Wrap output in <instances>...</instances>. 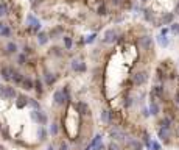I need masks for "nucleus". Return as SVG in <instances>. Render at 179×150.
Returning a JSON list of instances; mask_svg holds the SVG:
<instances>
[{
  "mask_svg": "<svg viewBox=\"0 0 179 150\" xmlns=\"http://www.w3.org/2000/svg\"><path fill=\"white\" fill-rule=\"evenodd\" d=\"M0 96H2V99H5V100H13V99L17 97V92H16V89L13 86L2 85L0 86Z\"/></svg>",
  "mask_w": 179,
  "mask_h": 150,
  "instance_id": "nucleus-1",
  "label": "nucleus"
},
{
  "mask_svg": "<svg viewBox=\"0 0 179 150\" xmlns=\"http://www.w3.org/2000/svg\"><path fill=\"white\" fill-rule=\"evenodd\" d=\"M131 81H132L134 86H142V85H145V83L148 81V72H146V70H139V72H135V74L132 75Z\"/></svg>",
  "mask_w": 179,
  "mask_h": 150,
  "instance_id": "nucleus-2",
  "label": "nucleus"
},
{
  "mask_svg": "<svg viewBox=\"0 0 179 150\" xmlns=\"http://www.w3.org/2000/svg\"><path fill=\"white\" fill-rule=\"evenodd\" d=\"M118 31L115 28H109V30H106L105 31V35H103V42H106V44H114L117 39H118Z\"/></svg>",
  "mask_w": 179,
  "mask_h": 150,
  "instance_id": "nucleus-3",
  "label": "nucleus"
},
{
  "mask_svg": "<svg viewBox=\"0 0 179 150\" xmlns=\"http://www.w3.org/2000/svg\"><path fill=\"white\" fill-rule=\"evenodd\" d=\"M109 136L112 138L114 141H120V142H126L128 141L126 133H125L123 130H120V128H112L109 131Z\"/></svg>",
  "mask_w": 179,
  "mask_h": 150,
  "instance_id": "nucleus-4",
  "label": "nucleus"
},
{
  "mask_svg": "<svg viewBox=\"0 0 179 150\" xmlns=\"http://www.w3.org/2000/svg\"><path fill=\"white\" fill-rule=\"evenodd\" d=\"M31 117H33V120H36L39 125H47V122H48V117L45 116V113H42L41 109L31 111Z\"/></svg>",
  "mask_w": 179,
  "mask_h": 150,
  "instance_id": "nucleus-5",
  "label": "nucleus"
},
{
  "mask_svg": "<svg viewBox=\"0 0 179 150\" xmlns=\"http://www.w3.org/2000/svg\"><path fill=\"white\" fill-rule=\"evenodd\" d=\"M157 138H159L164 144H170V141H171V130L157 127Z\"/></svg>",
  "mask_w": 179,
  "mask_h": 150,
  "instance_id": "nucleus-6",
  "label": "nucleus"
},
{
  "mask_svg": "<svg viewBox=\"0 0 179 150\" xmlns=\"http://www.w3.org/2000/svg\"><path fill=\"white\" fill-rule=\"evenodd\" d=\"M14 67L11 66H3L2 69H0V75H2V78L5 81H13V75H14Z\"/></svg>",
  "mask_w": 179,
  "mask_h": 150,
  "instance_id": "nucleus-7",
  "label": "nucleus"
},
{
  "mask_svg": "<svg viewBox=\"0 0 179 150\" xmlns=\"http://www.w3.org/2000/svg\"><path fill=\"white\" fill-rule=\"evenodd\" d=\"M26 22L30 24L28 28H30L31 31H37V33L41 31V27H42V25H41V22L37 20L33 14H28V16H26Z\"/></svg>",
  "mask_w": 179,
  "mask_h": 150,
  "instance_id": "nucleus-8",
  "label": "nucleus"
},
{
  "mask_svg": "<svg viewBox=\"0 0 179 150\" xmlns=\"http://www.w3.org/2000/svg\"><path fill=\"white\" fill-rule=\"evenodd\" d=\"M73 108L77 109V113H79L81 116H87V114H90L89 105L86 103V102H83V100H79V102L75 103V105H73Z\"/></svg>",
  "mask_w": 179,
  "mask_h": 150,
  "instance_id": "nucleus-9",
  "label": "nucleus"
},
{
  "mask_svg": "<svg viewBox=\"0 0 179 150\" xmlns=\"http://www.w3.org/2000/svg\"><path fill=\"white\" fill-rule=\"evenodd\" d=\"M70 66H72V70L77 72V74H84L86 69H87V67H86V64L81 59H72Z\"/></svg>",
  "mask_w": 179,
  "mask_h": 150,
  "instance_id": "nucleus-10",
  "label": "nucleus"
},
{
  "mask_svg": "<svg viewBox=\"0 0 179 150\" xmlns=\"http://www.w3.org/2000/svg\"><path fill=\"white\" fill-rule=\"evenodd\" d=\"M165 96V89L162 85H154L153 89H151V99L156 100V99H164Z\"/></svg>",
  "mask_w": 179,
  "mask_h": 150,
  "instance_id": "nucleus-11",
  "label": "nucleus"
},
{
  "mask_svg": "<svg viewBox=\"0 0 179 150\" xmlns=\"http://www.w3.org/2000/svg\"><path fill=\"white\" fill-rule=\"evenodd\" d=\"M139 44L143 50H151L153 49V38L151 36H142L139 39Z\"/></svg>",
  "mask_w": 179,
  "mask_h": 150,
  "instance_id": "nucleus-12",
  "label": "nucleus"
},
{
  "mask_svg": "<svg viewBox=\"0 0 179 150\" xmlns=\"http://www.w3.org/2000/svg\"><path fill=\"white\" fill-rule=\"evenodd\" d=\"M157 125H159L160 128H168V130H171V127H173V117H170V116H164V117L159 119Z\"/></svg>",
  "mask_w": 179,
  "mask_h": 150,
  "instance_id": "nucleus-13",
  "label": "nucleus"
},
{
  "mask_svg": "<svg viewBox=\"0 0 179 150\" xmlns=\"http://www.w3.org/2000/svg\"><path fill=\"white\" fill-rule=\"evenodd\" d=\"M126 146L129 150H143V144L140 142L139 139H128Z\"/></svg>",
  "mask_w": 179,
  "mask_h": 150,
  "instance_id": "nucleus-14",
  "label": "nucleus"
},
{
  "mask_svg": "<svg viewBox=\"0 0 179 150\" xmlns=\"http://www.w3.org/2000/svg\"><path fill=\"white\" fill-rule=\"evenodd\" d=\"M53 100H55V103L56 105H66V97H64V92L62 89H58L55 91V94H53Z\"/></svg>",
  "mask_w": 179,
  "mask_h": 150,
  "instance_id": "nucleus-15",
  "label": "nucleus"
},
{
  "mask_svg": "<svg viewBox=\"0 0 179 150\" xmlns=\"http://www.w3.org/2000/svg\"><path fill=\"white\" fill-rule=\"evenodd\" d=\"M148 111H150V116H159V113H160L159 103H157L156 100L151 99V100H150V108H148Z\"/></svg>",
  "mask_w": 179,
  "mask_h": 150,
  "instance_id": "nucleus-16",
  "label": "nucleus"
},
{
  "mask_svg": "<svg viewBox=\"0 0 179 150\" xmlns=\"http://www.w3.org/2000/svg\"><path fill=\"white\" fill-rule=\"evenodd\" d=\"M100 117H101V120H103V124H106V125L112 124V113H111V111L103 109L101 114H100Z\"/></svg>",
  "mask_w": 179,
  "mask_h": 150,
  "instance_id": "nucleus-17",
  "label": "nucleus"
},
{
  "mask_svg": "<svg viewBox=\"0 0 179 150\" xmlns=\"http://www.w3.org/2000/svg\"><path fill=\"white\" fill-rule=\"evenodd\" d=\"M22 86H24V89H25V91H31V89H34V80H33V78H30V77H24V80H22Z\"/></svg>",
  "mask_w": 179,
  "mask_h": 150,
  "instance_id": "nucleus-18",
  "label": "nucleus"
},
{
  "mask_svg": "<svg viewBox=\"0 0 179 150\" xmlns=\"http://www.w3.org/2000/svg\"><path fill=\"white\" fill-rule=\"evenodd\" d=\"M0 36L2 38H9L11 36V30H9V27L6 24H3V22H0Z\"/></svg>",
  "mask_w": 179,
  "mask_h": 150,
  "instance_id": "nucleus-19",
  "label": "nucleus"
},
{
  "mask_svg": "<svg viewBox=\"0 0 179 150\" xmlns=\"http://www.w3.org/2000/svg\"><path fill=\"white\" fill-rule=\"evenodd\" d=\"M173 19H175V13H165L160 17V24L162 25H168V24H171L173 22Z\"/></svg>",
  "mask_w": 179,
  "mask_h": 150,
  "instance_id": "nucleus-20",
  "label": "nucleus"
},
{
  "mask_svg": "<svg viewBox=\"0 0 179 150\" xmlns=\"http://www.w3.org/2000/svg\"><path fill=\"white\" fill-rule=\"evenodd\" d=\"M101 138H103L101 135H95V136H94V139H92V141L89 142V146L86 147V150H92L94 147L98 146V144H101Z\"/></svg>",
  "mask_w": 179,
  "mask_h": 150,
  "instance_id": "nucleus-21",
  "label": "nucleus"
},
{
  "mask_svg": "<svg viewBox=\"0 0 179 150\" xmlns=\"http://www.w3.org/2000/svg\"><path fill=\"white\" fill-rule=\"evenodd\" d=\"M37 42H39V46H45L48 42V35L45 31H39L37 33Z\"/></svg>",
  "mask_w": 179,
  "mask_h": 150,
  "instance_id": "nucleus-22",
  "label": "nucleus"
},
{
  "mask_svg": "<svg viewBox=\"0 0 179 150\" xmlns=\"http://www.w3.org/2000/svg\"><path fill=\"white\" fill-rule=\"evenodd\" d=\"M30 102V99H26L25 96H17V100H16V105H17V108H24L26 107Z\"/></svg>",
  "mask_w": 179,
  "mask_h": 150,
  "instance_id": "nucleus-23",
  "label": "nucleus"
},
{
  "mask_svg": "<svg viewBox=\"0 0 179 150\" xmlns=\"http://www.w3.org/2000/svg\"><path fill=\"white\" fill-rule=\"evenodd\" d=\"M55 81H56V75L55 74H50V72H45V83H47V85L52 86Z\"/></svg>",
  "mask_w": 179,
  "mask_h": 150,
  "instance_id": "nucleus-24",
  "label": "nucleus"
},
{
  "mask_svg": "<svg viewBox=\"0 0 179 150\" xmlns=\"http://www.w3.org/2000/svg\"><path fill=\"white\" fill-rule=\"evenodd\" d=\"M5 49H6V53H17L19 47H17V44H16V42H8Z\"/></svg>",
  "mask_w": 179,
  "mask_h": 150,
  "instance_id": "nucleus-25",
  "label": "nucleus"
},
{
  "mask_svg": "<svg viewBox=\"0 0 179 150\" xmlns=\"http://www.w3.org/2000/svg\"><path fill=\"white\" fill-rule=\"evenodd\" d=\"M22 80H24V75L20 74L19 70H14V75H13V81L16 85H22Z\"/></svg>",
  "mask_w": 179,
  "mask_h": 150,
  "instance_id": "nucleus-26",
  "label": "nucleus"
},
{
  "mask_svg": "<svg viewBox=\"0 0 179 150\" xmlns=\"http://www.w3.org/2000/svg\"><path fill=\"white\" fill-rule=\"evenodd\" d=\"M157 42H159V46H160V47H167L168 44H170L168 38L164 36V35H159V36H157Z\"/></svg>",
  "mask_w": 179,
  "mask_h": 150,
  "instance_id": "nucleus-27",
  "label": "nucleus"
},
{
  "mask_svg": "<svg viewBox=\"0 0 179 150\" xmlns=\"http://www.w3.org/2000/svg\"><path fill=\"white\" fill-rule=\"evenodd\" d=\"M62 41H64V47H66V50H70V49H72L73 42H72V39H70L69 36H62Z\"/></svg>",
  "mask_w": 179,
  "mask_h": 150,
  "instance_id": "nucleus-28",
  "label": "nucleus"
},
{
  "mask_svg": "<svg viewBox=\"0 0 179 150\" xmlns=\"http://www.w3.org/2000/svg\"><path fill=\"white\" fill-rule=\"evenodd\" d=\"M34 89H36V92L39 94V96L44 92V88H42V81H41V80H36V81H34Z\"/></svg>",
  "mask_w": 179,
  "mask_h": 150,
  "instance_id": "nucleus-29",
  "label": "nucleus"
},
{
  "mask_svg": "<svg viewBox=\"0 0 179 150\" xmlns=\"http://www.w3.org/2000/svg\"><path fill=\"white\" fill-rule=\"evenodd\" d=\"M8 14V5L5 2H0V16H5Z\"/></svg>",
  "mask_w": 179,
  "mask_h": 150,
  "instance_id": "nucleus-30",
  "label": "nucleus"
},
{
  "mask_svg": "<svg viewBox=\"0 0 179 150\" xmlns=\"http://www.w3.org/2000/svg\"><path fill=\"white\" fill-rule=\"evenodd\" d=\"M143 17H145V20L151 22V20H153V11H151V9H145L143 11Z\"/></svg>",
  "mask_w": 179,
  "mask_h": 150,
  "instance_id": "nucleus-31",
  "label": "nucleus"
},
{
  "mask_svg": "<svg viewBox=\"0 0 179 150\" xmlns=\"http://www.w3.org/2000/svg\"><path fill=\"white\" fill-rule=\"evenodd\" d=\"M17 64H19V66L26 64V55H25V53H20L19 57H17Z\"/></svg>",
  "mask_w": 179,
  "mask_h": 150,
  "instance_id": "nucleus-32",
  "label": "nucleus"
},
{
  "mask_svg": "<svg viewBox=\"0 0 179 150\" xmlns=\"http://www.w3.org/2000/svg\"><path fill=\"white\" fill-rule=\"evenodd\" d=\"M39 139L41 141H45L47 139V131L44 127H39Z\"/></svg>",
  "mask_w": 179,
  "mask_h": 150,
  "instance_id": "nucleus-33",
  "label": "nucleus"
},
{
  "mask_svg": "<svg viewBox=\"0 0 179 150\" xmlns=\"http://www.w3.org/2000/svg\"><path fill=\"white\" fill-rule=\"evenodd\" d=\"M97 13H98L100 16H106V14H107V8H106V5H100L98 9H97Z\"/></svg>",
  "mask_w": 179,
  "mask_h": 150,
  "instance_id": "nucleus-34",
  "label": "nucleus"
},
{
  "mask_svg": "<svg viewBox=\"0 0 179 150\" xmlns=\"http://www.w3.org/2000/svg\"><path fill=\"white\" fill-rule=\"evenodd\" d=\"M62 92H64V97H66V102H70V91H69V86H64L62 88Z\"/></svg>",
  "mask_w": 179,
  "mask_h": 150,
  "instance_id": "nucleus-35",
  "label": "nucleus"
},
{
  "mask_svg": "<svg viewBox=\"0 0 179 150\" xmlns=\"http://www.w3.org/2000/svg\"><path fill=\"white\" fill-rule=\"evenodd\" d=\"M162 146L157 141H151V146H150V150H160Z\"/></svg>",
  "mask_w": 179,
  "mask_h": 150,
  "instance_id": "nucleus-36",
  "label": "nucleus"
},
{
  "mask_svg": "<svg viewBox=\"0 0 179 150\" xmlns=\"http://www.w3.org/2000/svg\"><path fill=\"white\" fill-rule=\"evenodd\" d=\"M170 31L175 33V35H179V24H171L170 25Z\"/></svg>",
  "mask_w": 179,
  "mask_h": 150,
  "instance_id": "nucleus-37",
  "label": "nucleus"
},
{
  "mask_svg": "<svg viewBox=\"0 0 179 150\" xmlns=\"http://www.w3.org/2000/svg\"><path fill=\"white\" fill-rule=\"evenodd\" d=\"M95 38H97V35H95V33H92V35H89V36L84 39V42H86V44H92V42L95 41Z\"/></svg>",
  "mask_w": 179,
  "mask_h": 150,
  "instance_id": "nucleus-38",
  "label": "nucleus"
},
{
  "mask_svg": "<svg viewBox=\"0 0 179 150\" xmlns=\"http://www.w3.org/2000/svg\"><path fill=\"white\" fill-rule=\"evenodd\" d=\"M50 135L52 136H56L58 135V125L56 124H52V127H50Z\"/></svg>",
  "mask_w": 179,
  "mask_h": 150,
  "instance_id": "nucleus-39",
  "label": "nucleus"
},
{
  "mask_svg": "<svg viewBox=\"0 0 179 150\" xmlns=\"http://www.w3.org/2000/svg\"><path fill=\"white\" fill-rule=\"evenodd\" d=\"M107 149H109V150H120V146H118L117 142H114V141H112L109 146H107Z\"/></svg>",
  "mask_w": 179,
  "mask_h": 150,
  "instance_id": "nucleus-40",
  "label": "nucleus"
},
{
  "mask_svg": "<svg viewBox=\"0 0 179 150\" xmlns=\"http://www.w3.org/2000/svg\"><path fill=\"white\" fill-rule=\"evenodd\" d=\"M28 103H30V105H31V107H33L34 109H41V107H39V103H37V102H36L34 99H30V102H28Z\"/></svg>",
  "mask_w": 179,
  "mask_h": 150,
  "instance_id": "nucleus-41",
  "label": "nucleus"
},
{
  "mask_svg": "<svg viewBox=\"0 0 179 150\" xmlns=\"http://www.w3.org/2000/svg\"><path fill=\"white\" fill-rule=\"evenodd\" d=\"M59 150H70V147H69V144L67 142H61V144H59Z\"/></svg>",
  "mask_w": 179,
  "mask_h": 150,
  "instance_id": "nucleus-42",
  "label": "nucleus"
},
{
  "mask_svg": "<svg viewBox=\"0 0 179 150\" xmlns=\"http://www.w3.org/2000/svg\"><path fill=\"white\" fill-rule=\"evenodd\" d=\"M131 105H132V99H131V97H126V99H125V107L129 108Z\"/></svg>",
  "mask_w": 179,
  "mask_h": 150,
  "instance_id": "nucleus-43",
  "label": "nucleus"
},
{
  "mask_svg": "<svg viewBox=\"0 0 179 150\" xmlns=\"http://www.w3.org/2000/svg\"><path fill=\"white\" fill-rule=\"evenodd\" d=\"M52 53H53V55H58V57H59V55H61V49L53 47V49H52Z\"/></svg>",
  "mask_w": 179,
  "mask_h": 150,
  "instance_id": "nucleus-44",
  "label": "nucleus"
},
{
  "mask_svg": "<svg viewBox=\"0 0 179 150\" xmlns=\"http://www.w3.org/2000/svg\"><path fill=\"white\" fill-rule=\"evenodd\" d=\"M24 53H25V55H30V53H33V50H31V47H26V46H25V47H24Z\"/></svg>",
  "mask_w": 179,
  "mask_h": 150,
  "instance_id": "nucleus-45",
  "label": "nucleus"
},
{
  "mask_svg": "<svg viewBox=\"0 0 179 150\" xmlns=\"http://www.w3.org/2000/svg\"><path fill=\"white\" fill-rule=\"evenodd\" d=\"M175 105H176V107H179V91L175 94Z\"/></svg>",
  "mask_w": 179,
  "mask_h": 150,
  "instance_id": "nucleus-46",
  "label": "nucleus"
},
{
  "mask_svg": "<svg viewBox=\"0 0 179 150\" xmlns=\"http://www.w3.org/2000/svg\"><path fill=\"white\" fill-rule=\"evenodd\" d=\"M142 114L145 116V117H148V116H150V111H148V108H143V109H142Z\"/></svg>",
  "mask_w": 179,
  "mask_h": 150,
  "instance_id": "nucleus-47",
  "label": "nucleus"
},
{
  "mask_svg": "<svg viewBox=\"0 0 179 150\" xmlns=\"http://www.w3.org/2000/svg\"><path fill=\"white\" fill-rule=\"evenodd\" d=\"M175 14H178V16H179V2L176 3V7H175Z\"/></svg>",
  "mask_w": 179,
  "mask_h": 150,
  "instance_id": "nucleus-48",
  "label": "nucleus"
},
{
  "mask_svg": "<svg viewBox=\"0 0 179 150\" xmlns=\"http://www.w3.org/2000/svg\"><path fill=\"white\" fill-rule=\"evenodd\" d=\"M112 3H114V5H120L122 0H112Z\"/></svg>",
  "mask_w": 179,
  "mask_h": 150,
  "instance_id": "nucleus-49",
  "label": "nucleus"
},
{
  "mask_svg": "<svg viewBox=\"0 0 179 150\" xmlns=\"http://www.w3.org/2000/svg\"><path fill=\"white\" fill-rule=\"evenodd\" d=\"M47 150H55V147H53V146H48V149Z\"/></svg>",
  "mask_w": 179,
  "mask_h": 150,
  "instance_id": "nucleus-50",
  "label": "nucleus"
},
{
  "mask_svg": "<svg viewBox=\"0 0 179 150\" xmlns=\"http://www.w3.org/2000/svg\"><path fill=\"white\" fill-rule=\"evenodd\" d=\"M0 150H5V147H3V146H0Z\"/></svg>",
  "mask_w": 179,
  "mask_h": 150,
  "instance_id": "nucleus-51",
  "label": "nucleus"
},
{
  "mask_svg": "<svg viewBox=\"0 0 179 150\" xmlns=\"http://www.w3.org/2000/svg\"><path fill=\"white\" fill-rule=\"evenodd\" d=\"M176 131H178V136H179V125H178V130Z\"/></svg>",
  "mask_w": 179,
  "mask_h": 150,
  "instance_id": "nucleus-52",
  "label": "nucleus"
},
{
  "mask_svg": "<svg viewBox=\"0 0 179 150\" xmlns=\"http://www.w3.org/2000/svg\"><path fill=\"white\" fill-rule=\"evenodd\" d=\"M142 2H146V0H142Z\"/></svg>",
  "mask_w": 179,
  "mask_h": 150,
  "instance_id": "nucleus-53",
  "label": "nucleus"
},
{
  "mask_svg": "<svg viewBox=\"0 0 179 150\" xmlns=\"http://www.w3.org/2000/svg\"><path fill=\"white\" fill-rule=\"evenodd\" d=\"M0 133H2V128H0Z\"/></svg>",
  "mask_w": 179,
  "mask_h": 150,
  "instance_id": "nucleus-54",
  "label": "nucleus"
}]
</instances>
